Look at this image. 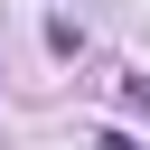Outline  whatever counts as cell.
<instances>
[{
	"label": "cell",
	"instance_id": "1",
	"mask_svg": "<svg viewBox=\"0 0 150 150\" xmlns=\"http://www.w3.org/2000/svg\"><path fill=\"white\" fill-rule=\"evenodd\" d=\"M94 150H141V141H131V131H94Z\"/></svg>",
	"mask_w": 150,
	"mask_h": 150
}]
</instances>
